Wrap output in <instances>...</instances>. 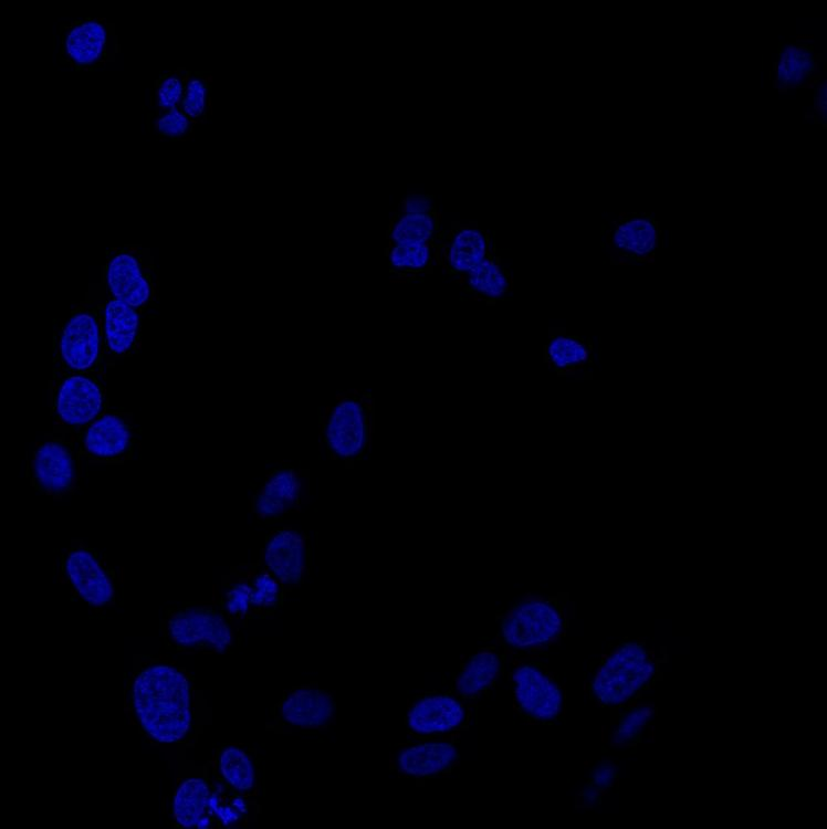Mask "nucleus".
<instances>
[{"label":"nucleus","instance_id":"1","mask_svg":"<svg viewBox=\"0 0 827 829\" xmlns=\"http://www.w3.org/2000/svg\"><path fill=\"white\" fill-rule=\"evenodd\" d=\"M124 711L149 743L186 744L198 725L193 678L170 657L135 655L124 689Z\"/></svg>","mask_w":827,"mask_h":829},{"label":"nucleus","instance_id":"2","mask_svg":"<svg viewBox=\"0 0 827 829\" xmlns=\"http://www.w3.org/2000/svg\"><path fill=\"white\" fill-rule=\"evenodd\" d=\"M375 430V399L364 389L338 391L318 410V448L347 468L370 454Z\"/></svg>","mask_w":827,"mask_h":829},{"label":"nucleus","instance_id":"3","mask_svg":"<svg viewBox=\"0 0 827 829\" xmlns=\"http://www.w3.org/2000/svg\"><path fill=\"white\" fill-rule=\"evenodd\" d=\"M49 407L53 430L73 431L95 420L108 406L106 370L78 371L53 355Z\"/></svg>","mask_w":827,"mask_h":829},{"label":"nucleus","instance_id":"4","mask_svg":"<svg viewBox=\"0 0 827 829\" xmlns=\"http://www.w3.org/2000/svg\"><path fill=\"white\" fill-rule=\"evenodd\" d=\"M159 626L166 648L181 653H224L237 630L214 599L169 608Z\"/></svg>","mask_w":827,"mask_h":829},{"label":"nucleus","instance_id":"5","mask_svg":"<svg viewBox=\"0 0 827 829\" xmlns=\"http://www.w3.org/2000/svg\"><path fill=\"white\" fill-rule=\"evenodd\" d=\"M53 567L59 581L66 585L71 595L86 604L95 615L115 605L116 570L105 554L84 541L72 539L69 546L59 549Z\"/></svg>","mask_w":827,"mask_h":829},{"label":"nucleus","instance_id":"6","mask_svg":"<svg viewBox=\"0 0 827 829\" xmlns=\"http://www.w3.org/2000/svg\"><path fill=\"white\" fill-rule=\"evenodd\" d=\"M84 463L74 436L52 430L28 453L25 476L40 494L61 500L77 491Z\"/></svg>","mask_w":827,"mask_h":829},{"label":"nucleus","instance_id":"7","mask_svg":"<svg viewBox=\"0 0 827 829\" xmlns=\"http://www.w3.org/2000/svg\"><path fill=\"white\" fill-rule=\"evenodd\" d=\"M53 355L74 370H106L109 366L102 305L95 295L72 304L70 314L53 329Z\"/></svg>","mask_w":827,"mask_h":829},{"label":"nucleus","instance_id":"8","mask_svg":"<svg viewBox=\"0 0 827 829\" xmlns=\"http://www.w3.org/2000/svg\"><path fill=\"white\" fill-rule=\"evenodd\" d=\"M105 254L101 285L108 294L142 309L158 298V275L149 248L124 244Z\"/></svg>","mask_w":827,"mask_h":829},{"label":"nucleus","instance_id":"9","mask_svg":"<svg viewBox=\"0 0 827 829\" xmlns=\"http://www.w3.org/2000/svg\"><path fill=\"white\" fill-rule=\"evenodd\" d=\"M59 61L75 72H95L116 60L121 43L115 23L86 17L59 28Z\"/></svg>","mask_w":827,"mask_h":829},{"label":"nucleus","instance_id":"10","mask_svg":"<svg viewBox=\"0 0 827 829\" xmlns=\"http://www.w3.org/2000/svg\"><path fill=\"white\" fill-rule=\"evenodd\" d=\"M598 665L590 691L603 705H621L653 678L655 663L643 644L625 642Z\"/></svg>","mask_w":827,"mask_h":829},{"label":"nucleus","instance_id":"11","mask_svg":"<svg viewBox=\"0 0 827 829\" xmlns=\"http://www.w3.org/2000/svg\"><path fill=\"white\" fill-rule=\"evenodd\" d=\"M69 432L77 441L87 464L118 465L134 457L136 438L132 412L108 406L95 420Z\"/></svg>","mask_w":827,"mask_h":829},{"label":"nucleus","instance_id":"12","mask_svg":"<svg viewBox=\"0 0 827 829\" xmlns=\"http://www.w3.org/2000/svg\"><path fill=\"white\" fill-rule=\"evenodd\" d=\"M308 501L310 470L282 460L268 470L263 484L251 496L250 512L258 521L271 523L300 513Z\"/></svg>","mask_w":827,"mask_h":829},{"label":"nucleus","instance_id":"13","mask_svg":"<svg viewBox=\"0 0 827 829\" xmlns=\"http://www.w3.org/2000/svg\"><path fill=\"white\" fill-rule=\"evenodd\" d=\"M271 716L266 728L275 733L323 731L335 721L336 701L328 690L315 683L293 686L283 691Z\"/></svg>","mask_w":827,"mask_h":829},{"label":"nucleus","instance_id":"14","mask_svg":"<svg viewBox=\"0 0 827 829\" xmlns=\"http://www.w3.org/2000/svg\"><path fill=\"white\" fill-rule=\"evenodd\" d=\"M258 560L292 590L310 574V536L292 526L274 528L266 535Z\"/></svg>","mask_w":827,"mask_h":829},{"label":"nucleus","instance_id":"15","mask_svg":"<svg viewBox=\"0 0 827 829\" xmlns=\"http://www.w3.org/2000/svg\"><path fill=\"white\" fill-rule=\"evenodd\" d=\"M496 251L492 232L477 223L452 222L438 239L439 266L452 281L472 270Z\"/></svg>","mask_w":827,"mask_h":829},{"label":"nucleus","instance_id":"16","mask_svg":"<svg viewBox=\"0 0 827 829\" xmlns=\"http://www.w3.org/2000/svg\"><path fill=\"white\" fill-rule=\"evenodd\" d=\"M459 754L454 741L417 738L397 745L390 753L389 766L399 777L416 779L448 776L458 766Z\"/></svg>","mask_w":827,"mask_h":829},{"label":"nucleus","instance_id":"17","mask_svg":"<svg viewBox=\"0 0 827 829\" xmlns=\"http://www.w3.org/2000/svg\"><path fill=\"white\" fill-rule=\"evenodd\" d=\"M532 662L511 673L514 702L530 723L552 721L562 713V690L543 668Z\"/></svg>","mask_w":827,"mask_h":829},{"label":"nucleus","instance_id":"18","mask_svg":"<svg viewBox=\"0 0 827 829\" xmlns=\"http://www.w3.org/2000/svg\"><path fill=\"white\" fill-rule=\"evenodd\" d=\"M467 717V710L454 694L423 693L408 701L406 725L410 737H435L450 734Z\"/></svg>","mask_w":827,"mask_h":829},{"label":"nucleus","instance_id":"19","mask_svg":"<svg viewBox=\"0 0 827 829\" xmlns=\"http://www.w3.org/2000/svg\"><path fill=\"white\" fill-rule=\"evenodd\" d=\"M96 294L102 305L103 329L109 366L117 358L136 354L142 345V313L108 294L101 285Z\"/></svg>","mask_w":827,"mask_h":829},{"label":"nucleus","instance_id":"20","mask_svg":"<svg viewBox=\"0 0 827 829\" xmlns=\"http://www.w3.org/2000/svg\"><path fill=\"white\" fill-rule=\"evenodd\" d=\"M211 773L238 794L257 800L261 794L262 770L255 749L245 744L227 743L214 749L209 762Z\"/></svg>","mask_w":827,"mask_h":829},{"label":"nucleus","instance_id":"21","mask_svg":"<svg viewBox=\"0 0 827 829\" xmlns=\"http://www.w3.org/2000/svg\"><path fill=\"white\" fill-rule=\"evenodd\" d=\"M658 243V223L652 216L626 214L614 222L608 244L613 263L635 264L653 258Z\"/></svg>","mask_w":827,"mask_h":829},{"label":"nucleus","instance_id":"22","mask_svg":"<svg viewBox=\"0 0 827 829\" xmlns=\"http://www.w3.org/2000/svg\"><path fill=\"white\" fill-rule=\"evenodd\" d=\"M209 764H207L177 784L171 804L175 827L217 829L209 810Z\"/></svg>","mask_w":827,"mask_h":829},{"label":"nucleus","instance_id":"23","mask_svg":"<svg viewBox=\"0 0 827 829\" xmlns=\"http://www.w3.org/2000/svg\"><path fill=\"white\" fill-rule=\"evenodd\" d=\"M454 283L459 284L464 298L484 302L488 305L505 298L513 290V276L503 265L496 251Z\"/></svg>","mask_w":827,"mask_h":829},{"label":"nucleus","instance_id":"24","mask_svg":"<svg viewBox=\"0 0 827 829\" xmlns=\"http://www.w3.org/2000/svg\"><path fill=\"white\" fill-rule=\"evenodd\" d=\"M209 785V810L217 829L245 828L255 821L259 812L257 800L229 788L211 773L210 767Z\"/></svg>","mask_w":827,"mask_h":829},{"label":"nucleus","instance_id":"25","mask_svg":"<svg viewBox=\"0 0 827 829\" xmlns=\"http://www.w3.org/2000/svg\"><path fill=\"white\" fill-rule=\"evenodd\" d=\"M385 256L391 282L419 280L439 266L438 241L386 246Z\"/></svg>","mask_w":827,"mask_h":829},{"label":"nucleus","instance_id":"26","mask_svg":"<svg viewBox=\"0 0 827 829\" xmlns=\"http://www.w3.org/2000/svg\"><path fill=\"white\" fill-rule=\"evenodd\" d=\"M821 61L813 48L805 43H792L779 52L775 64V87L788 90L814 86L821 77Z\"/></svg>","mask_w":827,"mask_h":829},{"label":"nucleus","instance_id":"27","mask_svg":"<svg viewBox=\"0 0 827 829\" xmlns=\"http://www.w3.org/2000/svg\"><path fill=\"white\" fill-rule=\"evenodd\" d=\"M239 566L250 585V620L273 617L291 589L259 560Z\"/></svg>","mask_w":827,"mask_h":829},{"label":"nucleus","instance_id":"28","mask_svg":"<svg viewBox=\"0 0 827 829\" xmlns=\"http://www.w3.org/2000/svg\"><path fill=\"white\" fill-rule=\"evenodd\" d=\"M592 346L578 335L549 328L544 361L558 376H578L589 361Z\"/></svg>","mask_w":827,"mask_h":829},{"label":"nucleus","instance_id":"29","mask_svg":"<svg viewBox=\"0 0 827 829\" xmlns=\"http://www.w3.org/2000/svg\"><path fill=\"white\" fill-rule=\"evenodd\" d=\"M441 230V214L439 211L431 213H402L396 211L389 219L386 232V246L437 242Z\"/></svg>","mask_w":827,"mask_h":829},{"label":"nucleus","instance_id":"30","mask_svg":"<svg viewBox=\"0 0 827 829\" xmlns=\"http://www.w3.org/2000/svg\"><path fill=\"white\" fill-rule=\"evenodd\" d=\"M219 587L213 591V599L237 630L245 627L250 621V585L239 565L221 576Z\"/></svg>","mask_w":827,"mask_h":829},{"label":"nucleus","instance_id":"31","mask_svg":"<svg viewBox=\"0 0 827 829\" xmlns=\"http://www.w3.org/2000/svg\"><path fill=\"white\" fill-rule=\"evenodd\" d=\"M501 660L492 650H482L461 663L459 693L473 697L490 688L500 674Z\"/></svg>","mask_w":827,"mask_h":829},{"label":"nucleus","instance_id":"32","mask_svg":"<svg viewBox=\"0 0 827 829\" xmlns=\"http://www.w3.org/2000/svg\"><path fill=\"white\" fill-rule=\"evenodd\" d=\"M179 107L196 125L207 123L212 112L211 73L191 70Z\"/></svg>","mask_w":827,"mask_h":829},{"label":"nucleus","instance_id":"33","mask_svg":"<svg viewBox=\"0 0 827 829\" xmlns=\"http://www.w3.org/2000/svg\"><path fill=\"white\" fill-rule=\"evenodd\" d=\"M191 70L177 67L154 82L155 115L179 106Z\"/></svg>","mask_w":827,"mask_h":829},{"label":"nucleus","instance_id":"34","mask_svg":"<svg viewBox=\"0 0 827 829\" xmlns=\"http://www.w3.org/2000/svg\"><path fill=\"white\" fill-rule=\"evenodd\" d=\"M196 124L179 106L155 115L153 127L160 141H190L195 139Z\"/></svg>","mask_w":827,"mask_h":829},{"label":"nucleus","instance_id":"35","mask_svg":"<svg viewBox=\"0 0 827 829\" xmlns=\"http://www.w3.org/2000/svg\"><path fill=\"white\" fill-rule=\"evenodd\" d=\"M653 714L650 705L630 706L619 714L611 733L613 745H628L640 741L641 731Z\"/></svg>","mask_w":827,"mask_h":829},{"label":"nucleus","instance_id":"36","mask_svg":"<svg viewBox=\"0 0 827 829\" xmlns=\"http://www.w3.org/2000/svg\"><path fill=\"white\" fill-rule=\"evenodd\" d=\"M397 211L402 213H431L438 210L433 195L408 193L399 202Z\"/></svg>","mask_w":827,"mask_h":829},{"label":"nucleus","instance_id":"37","mask_svg":"<svg viewBox=\"0 0 827 829\" xmlns=\"http://www.w3.org/2000/svg\"><path fill=\"white\" fill-rule=\"evenodd\" d=\"M617 769L609 760H603L592 773L590 785L604 791L617 778Z\"/></svg>","mask_w":827,"mask_h":829},{"label":"nucleus","instance_id":"38","mask_svg":"<svg viewBox=\"0 0 827 829\" xmlns=\"http://www.w3.org/2000/svg\"><path fill=\"white\" fill-rule=\"evenodd\" d=\"M815 97H814V113L818 117L819 122H826V78H819L814 85Z\"/></svg>","mask_w":827,"mask_h":829},{"label":"nucleus","instance_id":"39","mask_svg":"<svg viewBox=\"0 0 827 829\" xmlns=\"http://www.w3.org/2000/svg\"><path fill=\"white\" fill-rule=\"evenodd\" d=\"M499 643H500V637H499V636H496V637H495V644H499Z\"/></svg>","mask_w":827,"mask_h":829}]
</instances>
